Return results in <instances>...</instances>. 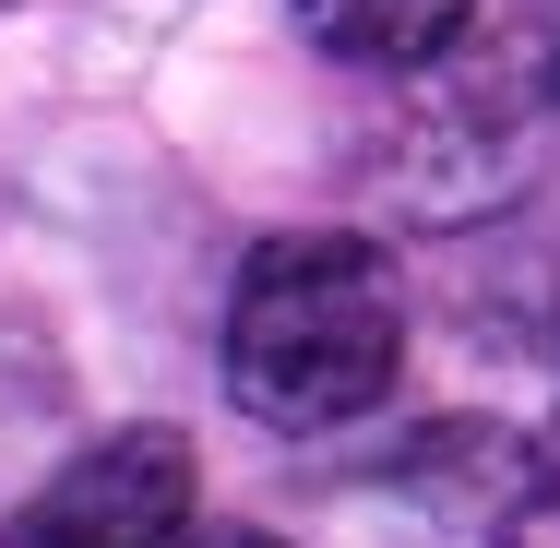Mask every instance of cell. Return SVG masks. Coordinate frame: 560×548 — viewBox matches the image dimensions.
Masks as SVG:
<instances>
[{
  "label": "cell",
  "instance_id": "obj_1",
  "mask_svg": "<svg viewBox=\"0 0 560 548\" xmlns=\"http://www.w3.org/2000/svg\"><path fill=\"white\" fill-rule=\"evenodd\" d=\"M406 382V275L358 226H275L226 287V394L275 441H323Z\"/></svg>",
  "mask_w": 560,
  "mask_h": 548
},
{
  "label": "cell",
  "instance_id": "obj_2",
  "mask_svg": "<svg viewBox=\"0 0 560 548\" xmlns=\"http://www.w3.org/2000/svg\"><path fill=\"white\" fill-rule=\"evenodd\" d=\"M191 501H203L191 441L167 430V418H131V430L84 441L36 501L0 525V548H179Z\"/></svg>",
  "mask_w": 560,
  "mask_h": 548
},
{
  "label": "cell",
  "instance_id": "obj_3",
  "mask_svg": "<svg viewBox=\"0 0 560 548\" xmlns=\"http://www.w3.org/2000/svg\"><path fill=\"white\" fill-rule=\"evenodd\" d=\"M287 12L346 72H418V60H442L453 36L477 24V0H287Z\"/></svg>",
  "mask_w": 560,
  "mask_h": 548
},
{
  "label": "cell",
  "instance_id": "obj_4",
  "mask_svg": "<svg viewBox=\"0 0 560 548\" xmlns=\"http://www.w3.org/2000/svg\"><path fill=\"white\" fill-rule=\"evenodd\" d=\"M215 548H287V537H262V525H238V537H215Z\"/></svg>",
  "mask_w": 560,
  "mask_h": 548
},
{
  "label": "cell",
  "instance_id": "obj_5",
  "mask_svg": "<svg viewBox=\"0 0 560 548\" xmlns=\"http://www.w3.org/2000/svg\"><path fill=\"white\" fill-rule=\"evenodd\" d=\"M537 465H549V501H560V418H549V453H537Z\"/></svg>",
  "mask_w": 560,
  "mask_h": 548
},
{
  "label": "cell",
  "instance_id": "obj_6",
  "mask_svg": "<svg viewBox=\"0 0 560 548\" xmlns=\"http://www.w3.org/2000/svg\"><path fill=\"white\" fill-rule=\"evenodd\" d=\"M143 12H167V0H143Z\"/></svg>",
  "mask_w": 560,
  "mask_h": 548
}]
</instances>
